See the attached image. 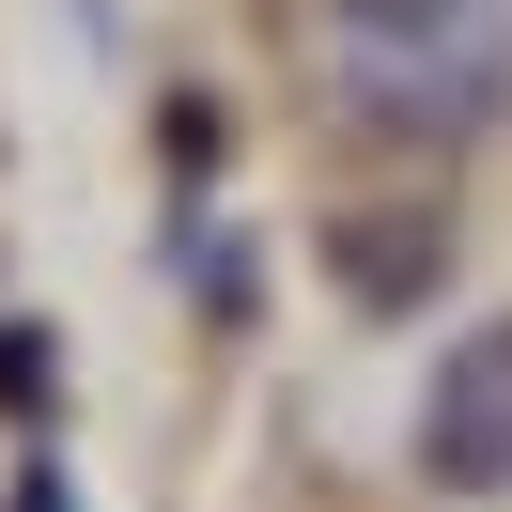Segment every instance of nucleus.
I'll return each mask as SVG.
<instances>
[{
  "label": "nucleus",
  "mask_w": 512,
  "mask_h": 512,
  "mask_svg": "<svg viewBox=\"0 0 512 512\" xmlns=\"http://www.w3.org/2000/svg\"><path fill=\"white\" fill-rule=\"evenodd\" d=\"M326 16H342V63L388 125L435 109L419 78H481V32H497V0H326Z\"/></svg>",
  "instance_id": "f03ea898"
},
{
  "label": "nucleus",
  "mask_w": 512,
  "mask_h": 512,
  "mask_svg": "<svg viewBox=\"0 0 512 512\" xmlns=\"http://www.w3.org/2000/svg\"><path fill=\"white\" fill-rule=\"evenodd\" d=\"M16 512H63V497H47V481H32V497H16Z\"/></svg>",
  "instance_id": "7ed1b4c3"
},
{
  "label": "nucleus",
  "mask_w": 512,
  "mask_h": 512,
  "mask_svg": "<svg viewBox=\"0 0 512 512\" xmlns=\"http://www.w3.org/2000/svg\"><path fill=\"white\" fill-rule=\"evenodd\" d=\"M419 481L435 497H512V311L435 357V388H419Z\"/></svg>",
  "instance_id": "f257e3e1"
}]
</instances>
